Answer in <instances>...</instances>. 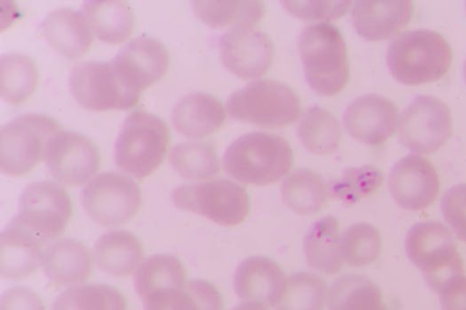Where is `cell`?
<instances>
[{
  "label": "cell",
  "instance_id": "6da1fadb",
  "mask_svg": "<svg viewBox=\"0 0 466 310\" xmlns=\"http://www.w3.org/2000/svg\"><path fill=\"white\" fill-rule=\"evenodd\" d=\"M298 50L305 79L313 91L332 96L345 87L349 59L344 38L336 26L329 23L308 25L299 35Z\"/></svg>",
  "mask_w": 466,
  "mask_h": 310
},
{
  "label": "cell",
  "instance_id": "7a4b0ae2",
  "mask_svg": "<svg viewBox=\"0 0 466 310\" xmlns=\"http://www.w3.org/2000/svg\"><path fill=\"white\" fill-rule=\"evenodd\" d=\"M293 163L289 142L277 135L251 132L237 138L226 150L223 167L235 180L267 185L283 177Z\"/></svg>",
  "mask_w": 466,
  "mask_h": 310
},
{
  "label": "cell",
  "instance_id": "3957f363",
  "mask_svg": "<svg viewBox=\"0 0 466 310\" xmlns=\"http://www.w3.org/2000/svg\"><path fill=\"white\" fill-rule=\"evenodd\" d=\"M451 58V49L445 38L429 29L399 35L387 51V65L391 75L408 85L441 78L449 70Z\"/></svg>",
  "mask_w": 466,
  "mask_h": 310
},
{
  "label": "cell",
  "instance_id": "277c9868",
  "mask_svg": "<svg viewBox=\"0 0 466 310\" xmlns=\"http://www.w3.org/2000/svg\"><path fill=\"white\" fill-rule=\"evenodd\" d=\"M169 138L168 126L160 117L143 110L132 112L115 142L116 166L137 179L149 175L163 162Z\"/></svg>",
  "mask_w": 466,
  "mask_h": 310
},
{
  "label": "cell",
  "instance_id": "5b68a950",
  "mask_svg": "<svg viewBox=\"0 0 466 310\" xmlns=\"http://www.w3.org/2000/svg\"><path fill=\"white\" fill-rule=\"evenodd\" d=\"M227 110L235 120L277 128L298 119L300 99L284 83L270 79L258 80L235 91L228 99Z\"/></svg>",
  "mask_w": 466,
  "mask_h": 310
},
{
  "label": "cell",
  "instance_id": "8992f818",
  "mask_svg": "<svg viewBox=\"0 0 466 310\" xmlns=\"http://www.w3.org/2000/svg\"><path fill=\"white\" fill-rule=\"evenodd\" d=\"M408 258L438 292L451 278L461 275L463 262L449 229L435 221L413 225L405 238Z\"/></svg>",
  "mask_w": 466,
  "mask_h": 310
},
{
  "label": "cell",
  "instance_id": "52a82bcc",
  "mask_svg": "<svg viewBox=\"0 0 466 310\" xmlns=\"http://www.w3.org/2000/svg\"><path fill=\"white\" fill-rule=\"evenodd\" d=\"M59 125L46 115H20L1 128L0 169L10 176L28 174L45 153L48 138L57 132Z\"/></svg>",
  "mask_w": 466,
  "mask_h": 310
},
{
  "label": "cell",
  "instance_id": "ba28073f",
  "mask_svg": "<svg viewBox=\"0 0 466 310\" xmlns=\"http://www.w3.org/2000/svg\"><path fill=\"white\" fill-rule=\"evenodd\" d=\"M171 197L178 209L226 226L243 222L250 207L247 191L228 179L182 185L173 190Z\"/></svg>",
  "mask_w": 466,
  "mask_h": 310
},
{
  "label": "cell",
  "instance_id": "9c48e42d",
  "mask_svg": "<svg viewBox=\"0 0 466 310\" xmlns=\"http://www.w3.org/2000/svg\"><path fill=\"white\" fill-rule=\"evenodd\" d=\"M69 86L77 104L91 111L128 109L141 95L124 80L111 61L76 65L69 75Z\"/></svg>",
  "mask_w": 466,
  "mask_h": 310
},
{
  "label": "cell",
  "instance_id": "30bf717a",
  "mask_svg": "<svg viewBox=\"0 0 466 310\" xmlns=\"http://www.w3.org/2000/svg\"><path fill=\"white\" fill-rule=\"evenodd\" d=\"M80 198L85 212L94 222L104 226H118L137 214L142 195L132 178L116 172H105L88 182Z\"/></svg>",
  "mask_w": 466,
  "mask_h": 310
},
{
  "label": "cell",
  "instance_id": "8fae6325",
  "mask_svg": "<svg viewBox=\"0 0 466 310\" xmlns=\"http://www.w3.org/2000/svg\"><path fill=\"white\" fill-rule=\"evenodd\" d=\"M71 213L70 198L60 185L36 181L22 191L18 213L13 220L46 243L65 231Z\"/></svg>",
  "mask_w": 466,
  "mask_h": 310
},
{
  "label": "cell",
  "instance_id": "7c38bea8",
  "mask_svg": "<svg viewBox=\"0 0 466 310\" xmlns=\"http://www.w3.org/2000/svg\"><path fill=\"white\" fill-rule=\"evenodd\" d=\"M452 122L450 109L431 95L417 96L401 113L400 142L416 154H431L450 137Z\"/></svg>",
  "mask_w": 466,
  "mask_h": 310
},
{
  "label": "cell",
  "instance_id": "4fadbf2b",
  "mask_svg": "<svg viewBox=\"0 0 466 310\" xmlns=\"http://www.w3.org/2000/svg\"><path fill=\"white\" fill-rule=\"evenodd\" d=\"M44 157L50 175L60 184L77 186L87 182L98 170L100 155L86 136L58 130L47 140Z\"/></svg>",
  "mask_w": 466,
  "mask_h": 310
},
{
  "label": "cell",
  "instance_id": "5bb4252c",
  "mask_svg": "<svg viewBox=\"0 0 466 310\" xmlns=\"http://www.w3.org/2000/svg\"><path fill=\"white\" fill-rule=\"evenodd\" d=\"M220 58L225 67L243 79L264 75L271 65L274 47L269 37L252 27L233 28L219 40Z\"/></svg>",
  "mask_w": 466,
  "mask_h": 310
},
{
  "label": "cell",
  "instance_id": "9a60e30c",
  "mask_svg": "<svg viewBox=\"0 0 466 310\" xmlns=\"http://www.w3.org/2000/svg\"><path fill=\"white\" fill-rule=\"evenodd\" d=\"M439 176L426 158L408 155L400 159L389 175V189L402 208L420 211L433 203L439 193Z\"/></svg>",
  "mask_w": 466,
  "mask_h": 310
},
{
  "label": "cell",
  "instance_id": "2e32d148",
  "mask_svg": "<svg viewBox=\"0 0 466 310\" xmlns=\"http://www.w3.org/2000/svg\"><path fill=\"white\" fill-rule=\"evenodd\" d=\"M111 62L124 80L141 93L165 75L169 55L160 41L141 35L127 43Z\"/></svg>",
  "mask_w": 466,
  "mask_h": 310
},
{
  "label": "cell",
  "instance_id": "e0dca14e",
  "mask_svg": "<svg viewBox=\"0 0 466 310\" xmlns=\"http://www.w3.org/2000/svg\"><path fill=\"white\" fill-rule=\"evenodd\" d=\"M398 111L388 98L368 94L357 97L346 108L343 124L354 139L370 145L384 143L395 131Z\"/></svg>",
  "mask_w": 466,
  "mask_h": 310
},
{
  "label": "cell",
  "instance_id": "ac0fdd59",
  "mask_svg": "<svg viewBox=\"0 0 466 310\" xmlns=\"http://www.w3.org/2000/svg\"><path fill=\"white\" fill-rule=\"evenodd\" d=\"M286 284L282 268L266 256H249L237 267L233 285L238 298L275 305Z\"/></svg>",
  "mask_w": 466,
  "mask_h": 310
},
{
  "label": "cell",
  "instance_id": "d6986e66",
  "mask_svg": "<svg viewBox=\"0 0 466 310\" xmlns=\"http://www.w3.org/2000/svg\"><path fill=\"white\" fill-rule=\"evenodd\" d=\"M413 10L410 0H359L351 17L356 32L369 41L384 40L408 24Z\"/></svg>",
  "mask_w": 466,
  "mask_h": 310
},
{
  "label": "cell",
  "instance_id": "ffe728a7",
  "mask_svg": "<svg viewBox=\"0 0 466 310\" xmlns=\"http://www.w3.org/2000/svg\"><path fill=\"white\" fill-rule=\"evenodd\" d=\"M42 242L13 219L0 235V275L5 279L24 278L42 264Z\"/></svg>",
  "mask_w": 466,
  "mask_h": 310
},
{
  "label": "cell",
  "instance_id": "44dd1931",
  "mask_svg": "<svg viewBox=\"0 0 466 310\" xmlns=\"http://www.w3.org/2000/svg\"><path fill=\"white\" fill-rule=\"evenodd\" d=\"M187 272L175 255L157 254L144 260L136 271L134 286L143 305L167 297L186 283Z\"/></svg>",
  "mask_w": 466,
  "mask_h": 310
},
{
  "label": "cell",
  "instance_id": "7402d4cb",
  "mask_svg": "<svg viewBox=\"0 0 466 310\" xmlns=\"http://www.w3.org/2000/svg\"><path fill=\"white\" fill-rule=\"evenodd\" d=\"M226 113L213 95L197 92L182 96L174 105L171 121L176 130L191 138L214 133L223 124Z\"/></svg>",
  "mask_w": 466,
  "mask_h": 310
},
{
  "label": "cell",
  "instance_id": "603a6c76",
  "mask_svg": "<svg viewBox=\"0 0 466 310\" xmlns=\"http://www.w3.org/2000/svg\"><path fill=\"white\" fill-rule=\"evenodd\" d=\"M41 30L47 43L69 58L84 55L93 40L83 14L71 8L63 7L49 12L42 22Z\"/></svg>",
  "mask_w": 466,
  "mask_h": 310
},
{
  "label": "cell",
  "instance_id": "cb8c5ba5",
  "mask_svg": "<svg viewBox=\"0 0 466 310\" xmlns=\"http://www.w3.org/2000/svg\"><path fill=\"white\" fill-rule=\"evenodd\" d=\"M46 276L56 285H72L85 281L91 273V256L86 246L66 238L47 246L42 258Z\"/></svg>",
  "mask_w": 466,
  "mask_h": 310
},
{
  "label": "cell",
  "instance_id": "d4e9b609",
  "mask_svg": "<svg viewBox=\"0 0 466 310\" xmlns=\"http://www.w3.org/2000/svg\"><path fill=\"white\" fill-rule=\"evenodd\" d=\"M93 258L97 267L106 274L127 276L142 263V244L131 232L109 231L95 242Z\"/></svg>",
  "mask_w": 466,
  "mask_h": 310
},
{
  "label": "cell",
  "instance_id": "484cf974",
  "mask_svg": "<svg viewBox=\"0 0 466 310\" xmlns=\"http://www.w3.org/2000/svg\"><path fill=\"white\" fill-rule=\"evenodd\" d=\"M82 14L92 34L99 40L109 44L125 41L135 26L134 13L125 1H85L82 4Z\"/></svg>",
  "mask_w": 466,
  "mask_h": 310
},
{
  "label": "cell",
  "instance_id": "4316f807",
  "mask_svg": "<svg viewBox=\"0 0 466 310\" xmlns=\"http://www.w3.org/2000/svg\"><path fill=\"white\" fill-rule=\"evenodd\" d=\"M339 242V224L336 217L327 215L313 223L303 239L309 265L327 275L340 271L343 260Z\"/></svg>",
  "mask_w": 466,
  "mask_h": 310
},
{
  "label": "cell",
  "instance_id": "83f0119b",
  "mask_svg": "<svg viewBox=\"0 0 466 310\" xmlns=\"http://www.w3.org/2000/svg\"><path fill=\"white\" fill-rule=\"evenodd\" d=\"M281 198L294 213L301 215H314L325 205L329 187L319 173L299 168L282 182Z\"/></svg>",
  "mask_w": 466,
  "mask_h": 310
},
{
  "label": "cell",
  "instance_id": "f1b7e54d",
  "mask_svg": "<svg viewBox=\"0 0 466 310\" xmlns=\"http://www.w3.org/2000/svg\"><path fill=\"white\" fill-rule=\"evenodd\" d=\"M192 8L198 19L213 28L228 26L252 27L263 17L262 1H193Z\"/></svg>",
  "mask_w": 466,
  "mask_h": 310
},
{
  "label": "cell",
  "instance_id": "f546056e",
  "mask_svg": "<svg viewBox=\"0 0 466 310\" xmlns=\"http://www.w3.org/2000/svg\"><path fill=\"white\" fill-rule=\"evenodd\" d=\"M329 310H382L380 289L369 278L345 275L338 278L328 292Z\"/></svg>",
  "mask_w": 466,
  "mask_h": 310
},
{
  "label": "cell",
  "instance_id": "4dcf8cb0",
  "mask_svg": "<svg viewBox=\"0 0 466 310\" xmlns=\"http://www.w3.org/2000/svg\"><path fill=\"white\" fill-rule=\"evenodd\" d=\"M297 135L304 147L318 155L334 152L341 138L339 122L320 106H312L305 111L297 127Z\"/></svg>",
  "mask_w": 466,
  "mask_h": 310
},
{
  "label": "cell",
  "instance_id": "1f68e13d",
  "mask_svg": "<svg viewBox=\"0 0 466 310\" xmlns=\"http://www.w3.org/2000/svg\"><path fill=\"white\" fill-rule=\"evenodd\" d=\"M51 310H127L124 295L105 284H86L63 291Z\"/></svg>",
  "mask_w": 466,
  "mask_h": 310
},
{
  "label": "cell",
  "instance_id": "d6a6232c",
  "mask_svg": "<svg viewBox=\"0 0 466 310\" xmlns=\"http://www.w3.org/2000/svg\"><path fill=\"white\" fill-rule=\"evenodd\" d=\"M0 77L1 98L6 103L19 104L34 92L37 72L28 56L8 53L1 55Z\"/></svg>",
  "mask_w": 466,
  "mask_h": 310
},
{
  "label": "cell",
  "instance_id": "836d02e7",
  "mask_svg": "<svg viewBox=\"0 0 466 310\" xmlns=\"http://www.w3.org/2000/svg\"><path fill=\"white\" fill-rule=\"evenodd\" d=\"M169 162L180 176L192 180L213 177L220 170L214 146L204 142L175 145L169 154Z\"/></svg>",
  "mask_w": 466,
  "mask_h": 310
},
{
  "label": "cell",
  "instance_id": "e575fe53",
  "mask_svg": "<svg viewBox=\"0 0 466 310\" xmlns=\"http://www.w3.org/2000/svg\"><path fill=\"white\" fill-rule=\"evenodd\" d=\"M326 282L311 272H299L286 279L276 310H323Z\"/></svg>",
  "mask_w": 466,
  "mask_h": 310
},
{
  "label": "cell",
  "instance_id": "d590c367",
  "mask_svg": "<svg viewBox=\"0 0 466 310\" xmlns=\"http://www.w3.org/2000/svg\"><path fill=\"white\" fill-rule=\"evenodd\" d=\"M381 237L378 229L368 223L350 225L340 235L339 249L343 262L360 267L373 263L380 255Z\"/></svg>",
  "mask_w": 466,
  "mask_h": 310
},
{
  "label": "cell",
  "instance_id": "8d00e7d4",
  "mask_svg": "<svg viewBox=\"0 0 466 310\" xmlns=\"http://www.w3.org/2000/svg\"><path fill=\"white\" fill-rule=\"evenodd\" d=\"M145 310H223V300L213 284L194 279L163 302Z\"/></svg>",
  "mask_w": 466,
  "mask_h": 310
},
{
  "label": "cell",
  "instance_id": "74e56055",
  "mask_svg": "<svg viewBox=\"0 0 466 310\" xmlns=\"http://www.w3.org/2000/svg\"><path fill=\"white\" fill-rule=\"evenodd\" d=\"M381 171L373 165H362L345 170L342 175L332 181L329 192L345 204H354L370 195L381 185Z\"/></svg>",
  "mask_w": 466,
  "mask_h": 310
},
{
  "label": "cell",
  "instance_id": "f35d334b",
  "mask_svg": "<svg viewBox=\"0 0 466 310\" xmlns=\"http://www.w3.org/2000/svg\"><path fill=\"white\" fill-rule=\"evenodd\" d=\"M280 4L292 15L305 20H334L349 9L350 1H281Z\"/></svg>",
  "mask_w": 466,
  "mask_h": 310
},
{
  "label": "cell",
  "instance_id": "ab89813d",
  "mask_svg": "<svg viewBox=\"0 0 466 310\" xmlns=\"http://www.w3.org/2000/svg\"><path fill=\"white\" fill-rule=\"evenodd\" d=\"M441 208L452 232L466 243V184L448 189L442 195Z\"/></svg>",
  "mask_w": 466,
  "mask_h": 310
},
{
  "label": "cell",
  "instance_id": "60d3db41",
  "mask_svg": "<svg viewBox=\"0 0 466 310\" xmlns=\"http://www.w3.org/2000/svg\"><path fill=\"white\" fill-rule=\"evenodd\" d=\"M0 310H45V306L40 297L30 288L14 286L2 294Z\"/></svg>",
  "mask_w": 466,
  "mask_h": 310
},
{
  "label": "cell",
  "instance_id": "b9f144b4",
  "mask_svg": "<svg viewBox=\"0 0 466 310\" xmlns=\"http://www.w3.org/2000/svg\"><path fill=\"white\" fill-rule=\"evenodd\" d=\"M442 310H466V276L456 275L439 291Z\"/></svg>",
  "mask_w": 466,
  "mask_h": 310
},
{
  "label": "cell",
  "instance_id": "7bdbcfd3",
  "mask_svg": "<svg viewBox=\"0 0 466 310\" xmlns=\"http://www.w3.org/2000/svg\"><path fill=\"white\" fill-rule=\"evenodd\" d=\"M232 310H268L266 305L252 301H246L236 305Z\"/></svg>",
  "mask_w": 466,
  "mask_h": 310
},
{
  "label": "cell",
  "instance_id": "ee69618b",
  "mask_svg": "<svg viewBox=\"0 0 466 310\" xmlns=\"http://www.w3.org/2000/svg\"><path fill=\"white\" fill-rule=\"evenodd\" d=\"M463 75H464V79H465V82H466V60H465L464 65H463Z\"/></svg>",
  "mask_w": 466,
  "mask_h": 310
},
{
  "label": "cell",
  "instance_id": "f6af8a7d",
  "mask_svg": "<svg viewBox=\"0 0 466 310\" xmlns=\"http://www.w3.org/2000/svg\"><path fill=\"white\" fill-rule=\"evenodd\" d=\"M382 310H388V309H387V308H386V306H385Z\"/></svg>",
  "mask_w": 466,
  "mask_h": 310
}]
</instances>
